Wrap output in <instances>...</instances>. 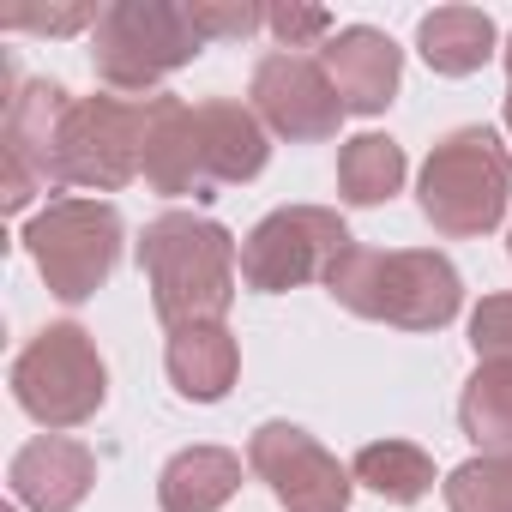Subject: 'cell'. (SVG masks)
<instances>
[{
    "instance_id": "obj_5",
    "label": "cell",
    "mask_w": 512,
    "mask_h": 512,
    "mask_svg": "<svg viewBox=\"0 0 512 512\" xmlns=\"http://www.w3.org/2000/svg\"><path fill=\"white\" fill-rule=\"evenodd\" d=\"M7 386H13V404L43 434H67V428H85L109 404V362L85 326L61 320V326H43L13 356Z\"/></svg>"
},
{
    "instance_id": "obj_21",
    "label": "cell",
    "mask_w": 512,
    "mask_h": 512,
    "mask_svg": "<svg viewBox=\"0 0 512 512\" xmlns=\"http://www.w3.org/2000/svg\"><path fill=\"white\" fill-rule=\"evenodd\" d=\"M458 428L476 452H512V368L476 362L458 392Z\"/></svg>"
},
{
    "instance_id": "obj_12",
    "label": "cell",
    "mask_w": 512,
    "mask_h": 512,
    "mask_svg": "<svg viewBox=\"0 0 512 512\" xmlns=\"http://www.w3.org/2000/svg\"><path fill=\"white\" fill-rule=\"evenodd\" d=\"M320 67H326L344 115H386L398 97V79H404V49L374 25H344L320 49Z\"/></svg>"
},
{
    "instance_id": "obj_26",
    "label": "cell",
    "mask_w": 512,
    "mask_h": 512,
    "mask_svg": "<svg viewBox=\"0 0 512 512\" xmlns=\"http://www.w3.org/2000/svg\"><path fill=\"white\" fill-rule=\"evenodd\" d=\"M103 13L97 7H61V13H19V19H7L13 31H37V37H67V31H85V25H97Z\"/></svg>"
},
{
    "instance_id": "obj_19",
    "label": "cell",
    "mask_w": 512,
    "mask_h": 512,
    "mask_svg": "<svg viewBox=\"0 0 512 512\" xmlns=\"http://www.w3.org/2000/svg\"><path fill=\"white\" fill-rule=\"evenodd\" d=\"M350 476L380 494L386 506H416L428 488H434V458L416 446V440H368L356 458H350Z\"/></svg>"
},
{
    "instance_id": "obj_6",
    "label": "cell",
    "mask_w": 512,
    "mask_h": 512,
    "mask_svg": "<svg viewBox=\"0 0 512 512\" xmlns=\"http://www.w3.org/2000/svg\"><path fill=\"white\" fill-rule=\"evenodd\" d=\"M121 211L109 199H49L31 223H25V253H31V266L43 272L49 296L79 308L91 302L115 266H121Z\"/></svg>"
},
{
    "instance_id": "obj_23",
    "label": "cell",
    "mask_w": 512,
    "mask_h": 512,
    "mask_svg": "<svg viewBox=\"0 0 512 512\" xmlns=\"http://www.w3.org/2000/svg\"><path fill=\"white\" fill-rule=\"evenodd\" d=\"M187 13H193L205 49L211 43H247V37L266 31V7H260V0H187Z\"/></svg>"
},
{
    "instance_id": "obj_17",
    "label": "cell",
    "mask_w": 512,
    "mask_h": 512,
    "mask_svg": "<svg viewBox=\"0 0 512 512\" xmlns=\"http://www.w3.org/2000/svg\"><path fill=\"white\" fill-rule=\"evenodd\" d=\"M416 55L440 79H470L500 55V31L482 7H434L416 25Z\"/></svg>"
},
{
    "instance_id": "obj_14",
    "label": "cell",
    "mask_w": 512,
    "mask_h": 512,
    "mask_svg": "<svg viewBox=\"0 0 512 512\" xmlns=\"http://www.w3.org/2000/svg\"><path fill=\"white\" fill-rule=\"evenodd\" d=\"M145 187L163 199H211L205 175V145H199V103L157 91L151 97V127H145Z\"/></svg>"
},
{
    "instance_id": "obj_24",
    "label": "cell",
    "mask_w": 512,
    "mask_h": 512,
    "mask_svg": "<svg viewBox=\"0 0 512 512\" xmlns=\"http://www.w3.org/2000/svg\"><path fill=\"white\" fill-rule=\"evenodd\" d=\"M470 350L476 362H500L512 368V296H482L470 314Z\"/></svg>"
},
{
    "instance_id": "obj_7",
    "label": "cell",
    "mask_w": 512,
    "mask_h": 512,
    "mask_svg": "<svg viewBox=\"0 0 512 512\" xmlns=\"http://www.w3.org/2000/svg\"><path fill=\"white\" fill-rule=\"evenodd\" d=\"M350 247H356V235L332 205H278L241 241V284L253 296H284L302 284H326Z\"/></svg>"
},
{
    "instance_id": "obj_8",
    "label": "cell",
    "mask_w": 512,
    "mask_h": 512,
    "mask_svg": "<svg viewBox=\"0 0 512 512\" xmlns=\"http://www.w3.org/2000/svg\"><path fill=\"white\" fill-rule=\"evenodd\" d=\"M145 127H151V97H73L67 121H61V187H91V193H115L133 175H145Z\"/></svg>"
},
{
    "instance_id": "obj_15",
    "label": "cell",
    "mask_w": 512,
    "mask_h": 512,
    "mask_svg": "<svg viewBox=\"0 0 512 512\" xmlns=\"http://www.w3.org/2000/svg\"><path fill=\"white\" fill-rule=\"evenodd\" d=\"M199 145H205V175L211 187H241L253 175H266L272 163V133L235 97H205L199 103Z\"/></svg>"
},
{
    "instance_id": "obj_2",
    "label": "cell",
    "mask_w": 512,
    "mask_h": 512,
    "mask_svg": "<svg viewBox=\"0 0 512 512\" xmlns=\"http://www.w3.org/2000/svg\"><path fill=\"white\" fill-rule=\"evenodd\" d=\"M326 296L374 326L398 332H446L464 308V278L440 247H350L326 278Z\"/></svg>"
},
{
    "instance_id": "obj_20",
    "label": "cell",
    "mask_w": 512,
    "mask_h": 512,
    "mask_svg": "<svg viewBox=\"0 0 512 512\" xmlns=\"http://www.w3.org/2000/svg\"><path fill=\"white\" fill-rule=\"evenodd\" d=\"M404 175H410L404 145L386 139V133H356L338 151V193H344V205H386L404 187Z\"/></svg>"
},
{
    "instance_id": "obj_10",
    "label": "cell",
    "mask_w": 512,
    "mask_h": 512,
    "mask_svg": "<svg viewBox=\"0 0 512 512\" xmlns=\"http://www.w3.org/2000/svg\"><path fill=\"white\" fill-rule=\"evenodd\" d=\"M73 97L55 79H31L7 97V127H0V205L25 211L37 193L61 187L55 151H61V121Z\"/></svg>"
},
{
    "instance_id": "obj_13",
    "label": "cell",
    "mask_w": 512,
    "mask_h": 512,
    "mask_svg": "<svg viewBox=\"0 0 512 512\" xmlns=\"http://www.w3.org/2000/svg\"><path fill=\"white\" fill-rule=\"evenodd\" d=\"M97 482V452L73 434H37L13 452L7 488L25 512H73Z\"/></svg>"
},
{
    "instance_id": "obj_28",
    "label": "cell",
    "mask_w": 512,
    "mask_h": 512,
    "mask_svg": "<svg viewBox=\"0 0 512 512\" xmlns=\"http://www.w3.org/2000/svg\"><path fill=\"white\" fill-rule=\"evenodd\" d=\"M506 260H512V229H506Z\"/></svg>"
},
{
    "instance_id": "obj_3",
    "label": "cell",
    "mask_w": 512,
    "mask_h": 512,
    "mask_svg": "<svg viewBox=\"0 0 512 512\" xmlns=\"http://www.w3.org/2000/svg\"><path fill=\"white\" fill-rule=\"evenodd\" d=\"M416 205L446 241H476L500 229L512 205V151L500 145L494 127H452L446 139L428 145Z\"/></svg>"
},
{
    "instance_id": "obj_27",
    "label": "cell",
    "mask_w": 512,
    "mask_h": 512,
    "mask_svg": "<svg viewBox=\"0 0 512 512\" xmlns=\"http://www.w3.org/2000/svg\"><path fill=\"white\" fill-rule=\"evenodd\" d=\"M500 61H506V103H500V121H506V139H512V37H506Z\"/></svg>"
},
{
    "instance_id": "obj_4",
    "label": "cell",
    "mask_w": 512,
    "mask_h": 512,
    "mask_svg": "<svg viewBox=\"0 0 512 512\" xmlns=\"http://www.w3.org/2000/svg\"><path fill=\"white\" fill-rule=\"evenodd\" d=\"M205 55L187 0H109L91 25V67L115 97H157V85Z\"/></svg>"
},
{
    "instance_id": "obj_16",
    "label": "cell",
    "mask_w": 512,
    "mask_h": 512,
    "mask_svg": "<svg viewBox=\"0 0 512 512\" xmlns=\"http://www.w3.org/2000/svg\"><path fill=\"white\" fill-rule=\"evenodd\" d=\"M163 368H169V386L187 404H217V398H229V386L241 374V344H235V332L223 320L181 326L163 344Z\"/></svg>"
},
{
    "instance_id": "obj_11",
    "label": "cell",
    "mask_w": 512,
    "mask_h": 512,
    "mask_svg": "<svg viewBox=\"0 0 512 512\" xmlns=\"http://www.w3.org/2000/svg\"><path fill=\"white\" fill-rule=\"evenodd\" d=\"M247 109L266 121V133H278L290 145H320L344 127V103H338L320 55H290V49L260 55V67L247 79Z\"/></svg>"
},
{
    "instance_id": "obj_18",
    "label": "cell",
    "mask_w": 512,
    "mask_h": 512,
    "mask_svg": "<svg viewBox=\"0 0 512 512\" xmlns=\"http://www.w3.org/2000/svg\"><path fill=\"white\" fill-rule=\"evenodd\" d=\"M235 494H241V452L229 446H181L157 470L163 512H223Z\"/></svg>"
},
{
    "instance_id": "obj_9",
    "label": "cell",
    "mask_w": 512,
    "mask_h": 512,
    "mask_svg": "<svg viewBox=\"0 0 512 512\" xmlns=\"http://www.w3.org/2000/svg\"><path fill=\"white\" fill-rule=\"evenodd\" d=\"M247 470L272 488V500L284 512H350V494H356L350 464H338L296 422H260V428H253Z\"/></svg>"
},
{
    "instance_id": "obj_25",
    "label": "cell",
    "mask_w": 512,
    "mask_h": 512,
    "mask_svg": "<svg viewBox=\"0 0 512 512\" xmlns=\"http://www.w3.org/2000/svg\"><path fill=\"white\" fill-rule=\"evenodd\" d=\"M266 31L296 55V49H308V43H332V13L326 7H266Z\"/></svg>"
},
{
    "instance_id": "obj_22",
    "label": "cell",
    "mask_w": 512,
    "mask_h": 512,
    "mask_svg": "<svg viewBox=\"0 0 512 512\" xmlns=\"http://www.w3.org/2000/svg\"><path fill=\"white\" fill-rule=\"evenodd\" d=\"M446 512H512V452H476L446 476Z\"/></svg>"
},
{
    "instance_id": "obj_1",
    "label": "cell",
    "mask_w": 512,
    "mask_h": 512,
    "mask_svg": "<svg viewBox=\"0 0 512 512\" xmlns=\"http://www.w3.org/2000/svg\"><path fill=\"white\" fill-rule=\"evenodd\" d=\"M139 272L151 290V308L169 332L181 326H211L235 302L241 278V247L217 217L199 211H163L139 235Z\"/></svg>"
}]
</instances>
